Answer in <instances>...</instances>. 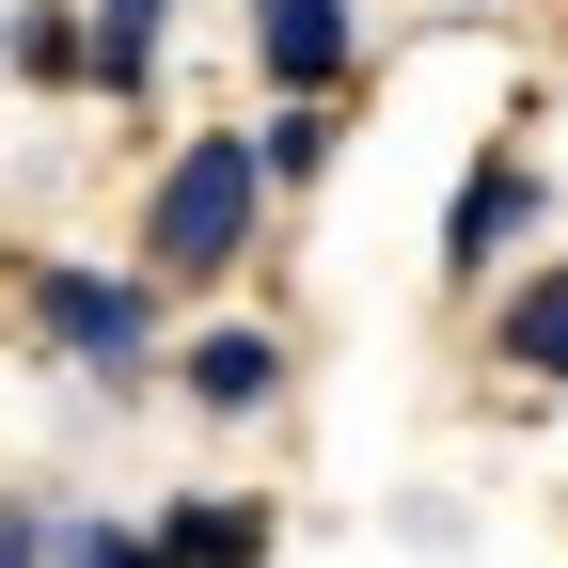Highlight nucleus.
Segmentation results:
<instances>
[{"label":"nucleus","instance_id":"nucleus-4","mask_svg":"<svg viewBox=\"0 0 568 568\" xmlns=\"http://www.w3.org/2000/svg\"><path fill=\"white\" fill-rule=\"evenodd\" d=\"M253 63L284 95H332L347 80V0H253Z\"/></svg>","mask_w":568,"mask_h":568},{"label":"nucleus","instance_id":"nucleus-11","mask_svg":"<svg viewBox=\"0 0 568 568\" xmlns=\"http://www.w3.org/2000/svg\"><path fill=\"white\" fill-rule=\"evenodd\" d=\"M316 159H332V111H316V95H284V126H268V174H316Z\"/></svg>","mask_w":568,"mask_h":568},{"label":"nucleus","instance_id":"nucleus-7","mask_svg":"<svg viewBox=\"0 0 568 568\" xmlns=\"http://www.w3.org/2000/svg\"><path fill=\"white\" fill-rule=\"evenodd\" d=\"M506 364L521 379H568V268H537L521 301H506Z\"/></svg>","mask_w":568,"mask_h":568},{"label":"nucleus","instance_id":"nucleus-5","mask_svg":"<svg viewBox=\"0 0 568 568\" xmlns=\"http://www.w3.org/2000/svg\"><path fill=\"white\" fill-rule=\"evenodd\" d=\"M159 552H174V568H253V552H268V506H237V489H190V506L159 521Z\"/></svg>","mask_w":568,"mask_h":568},{"label":"nucleus","instance_id":"nucleus-9","mask_svg":"<svg viewBox=\"0 0 568 568\" xmlns=\"http://www.w3.org/2000/svg\"><path fill=\"white\" fill-rule=\"evenodd\" d=\"M17 63H32V80H95V48H80L63 0H32V17H17Z\"/></svg>","mask_w":568,"mask_h":568},{"label":"nucleus","instance_id":"nucleus-6","mask_svg":"<svg viewBox=\"0 0 568 568\" xmlns=\"http://www.w3.org/2000/svg\"><path fill=\"white\" fill-rule=\"evenodd\" d=\"M268 395H284V347L268 332H205L190 347V410H268Z\"/></svg>","mask_w":568,"mask_h":568},{"label":"nucleus","instance_id":"nucleus-8","mask_svg":"<svg viewBox=\"0 0 568 568\" xmlns=\"http://www.w3.org/2000/svg\"><path fill=\"white\" fill-rule=\"evenodd\" d=\"M159 17H174V0H95V80H111V95H142V63H159Z\"/></svg>","mask_w":568,"mask_h":568},{"label":"nucleus","instance_id":"nucleus-1","mask_svg":"<svg viewBox=\"0 0 568 568\" xmlns=\"http://www.w3.org/2000/svg\"><path fill=\"white\" fill-rule=\"evenodd\" d=\"M253 205H268V142L253 126H205L159 159V190H142V268L159 284H222L253 253Z\"/></svg>","mask_w":568,"mask_h":568},{"label":"nucleus","instance_id":"nucleus-2","mask_svg":"<svg viewBox=\"0 0 568 568\" xmlns=\"http://www.w3.org/2000/svg\"><path fill=\"white\" fill-rule=\"evenodd\" d=\"M32 332L63 347V364H95V379H142V347H159V301H142L126 268H32Z\"/></svg>","mask_w":568,"mask_h":568},{"label":"nucleus","instance_id":"nucleus-3","mask_svg":"<svg viewBox=\"0 0 568 568\" xmlns=\"http://www.w3.org/2000/svg\"><path fill=\"white\" fill-rule=\"evenodd\" d=\"M521 222H537V174H521V159H474V174H458V222H443V268H458V284H489Z\"/></svg>","mask_w":568,"mask_h":568},{"label":"nucleus","instance_id":"nucleus-12","mask_svg":"<svg viewBox=\"0 0 568 568\" xmlns=\"http://www.w3.org/2000/svg\"><path fill=\"white\" fill-rule=\"evenodd\" d=\"M0 568H48V521H17V506H0Z\"/></svg>","mask_w":568,"mask_h":568},{"label":"nucleus","instance_id":"nucleus-10","mask_svg":"<svg viewBox=\"0 0 568 568\" xmlns=\"http://www.w3.org/2000/svg\"><path fill=\"white\" fill-rule=\"evenodd\" d=\"M48 568H174V552H142L126 521H48Z\"/></svg>","mask_w":568,"mask_h":568}]
</instances>
